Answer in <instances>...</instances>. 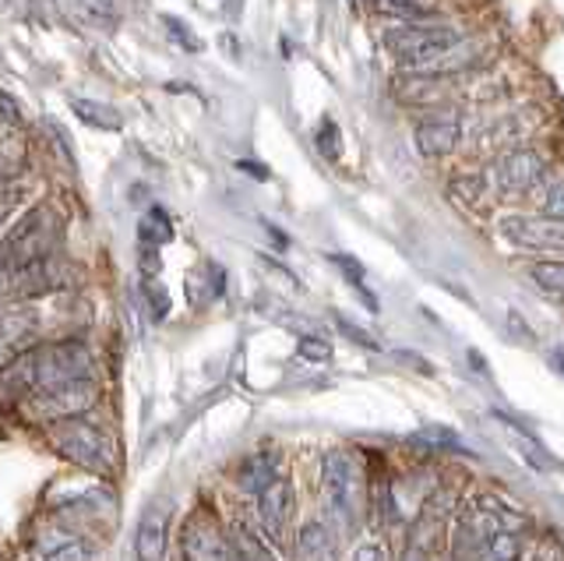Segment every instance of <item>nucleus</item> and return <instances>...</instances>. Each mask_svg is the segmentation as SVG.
<instances>
[{
	"label": "nucleus",
	"instance_id": "473e14b6",
	"mask_svg": "<svg viewBox=\"0 0 564 561\" xmlns=\"http://www.w3.org/2000/svg\"><path fill=\"white\" fill-rule=\"evenodd\" d=\"M349 561H388V551L381 540H360L357 548H352Z\"/></svg>",
	"mask_w": 564,
	"mask_h": 561
},
{
	"label": "nucleus",
	"instance_id": "f8f14e48",
	"mask_svg": "<svg viewBox=\"0 0 564 561\" xmlns=\"http://www.w3.org/2000/svg\"><path fill=\"white\" fill-rule=\"evenodd\" d=\"M501 237L511 240L522 251H561V223H551L543 216H505L501 219Z\"/></svg>",
	"mask_w": 564,
	"mask_h": 561
},
{
	"label": "nucleus",
	"instance_id": "4c0bfd02",
	"mask_svg": "<svg viewBox=\"0 0 564 561\" xmlns=\"http://www.w3.org/2000/svg\"><path fill=\"white\" fill-rule=\"evenodd\" d=\"M237 166H240L243 173H251V177H258V181H269V170H264L261 163H251V160H240Z\"/></svg>",
	"mask_w": 564,
	"mask_h": 561
},
{
	"label": "nucleus",
	"instance_id": "4468645a",
	"mask_svg": "<svg viewBox=\"0 0 564 561\" xmlns=\"http://www.w3.org/2000/svg\"><path fill=\"white\" fill-rule=\"evenodd\" d=\"M458 145H463V125H458V117L445 114V117H427L416 125V149L427 160L452 155Z\"/></svg>",
	"mask_w": 564,
	"mask_h": 561
},
{
	"label": "nucleus",
	"instance_id": "c85d7f7f",
	"mask_svg": "<svg viewBox=\"0 0 564 561\" xmlns=\"http://www.w3.org/2000/svg\"><path fill=\"white\" fill-rule=\"evenodd\" d=\"M18 202H22V184H0V230L14 216Z\"/></svg>",
	"mask_w": 564,
	"mask_h": 561
},
{
	"label": "nucleus",
	"instance_id": "7c9ffc66",
	"mask_svg": "<svg viewBox=\"0 0 564 561\" xmlns=\"http://www.w3.org/2000/svg\"><path fill=\"white\" fill-rule=\"evenodd\" d=\"M332 261L343 269V276L352 283V290H360V293H364V266H360V261H352L349 255H332ZM364 301H367V296H364Z\"/></svg>",
	"mask_w": 564,
	"mask_h": 561
},
{
	"label": "nucleus",
	"instance_id": "2f4dec72",
	"mask_svg": "<svg viewBox=\"0 0 564 561\" xmlns=\"http://www.w3.org/2000/svg\"><path fill=\"white\" fill-rule=\"evenodd\" d=\"M519 449L525 452V460L533 463L536 470H554V460L546 455V449L543 445H536L533 438H519Z\"/></svg>",
	"mask_w": 564,
	"mask_h": 561
},
{
	"label": "nucleus",
	"instance_id": "aec40b11",
	"mask_svg": "<svg viewBox=\"0 0 564 561\" xmlns=\"http://www.w3.org/2000/svg\"><path fill=\"white\" fill-rule=\"evenodd\" d=\"M70 110H75L78 120H85L88 128H99V131H120L123 128V117L106 107V103L96 99H70Z\"/></svg>",
	"mask_w": 564,
	"mask_h": 561
},
{
	"label": "nucleus",
	"instance_id": "cd10ccee",
	"mask_svg": "<svg viewBox=\"0 0 564 561\" xmlns=\"http://www.w3.org/2000/svg\"><path fill=\"white\" fill-rule=\"evenodd\" d=\"M300 357L314 360V364H325L332 357V346L322 336H304V339H300Z\"/></svg>",
	"mask_w": 564,
	"mask_h": 561
},
{
	"label": "nucleus",
	"instance_id": "7ed1b4c3",
	"mask_svg": "<svg viewBox=\"0 0 564 561\" xmlns=\"http://www.w3.org/2000/svg\"><path fill=\"white\" fill-rule=\"evenodd\" d=\"M43 438H46V445L70 466L93 473V477H113L117 449H113L110 431H106L96 417L82 413V417L57 420V424L43 428Z\"/></svg>",
	"mask_w": 564,
	"mask_h": 561
},
{
	"label": "nucleus",
	"instance_id": "c756f323",
	"mask_svg": "<svg viewBox=\"0 0 564 561\" xmlns=\"http://www.w3.org/2000/svg\"><path fill=\"white\" fill-rule=\"evenodd\" d=\"M82 4H85V8H88V14H93V19H99L106 29H110V25L120 19L117 0H82Z\"/></svg>",
	"mask_w": 564,
	"mask_h": 561
},
{
	"label": "nucleus",
	"instance_id": "f3484780",
	"mask_svg": "<svg viewBox=\"0 0 564 561\" xmlns=\"http://www.w3.org/2000/svg\"><path fill=\"white\" fill-rule=\"evenodd\" d=\"M279 473H282V455L251 452V455H243L240 466H237V487L243 490V495L254 498L264 484H272L279 477Z\"/></svg>",
	"mask_w": 564,
	"mask_h": 561
},
{
	"label": "nucleus",
	"instance_id": "423d86ee",
	"mask_svg": "<svg viewBox=\"0 0 564 561\" xmlns=\"http://www.w3.org/2000/svg\"><path fill=\"white\" fill-rule=\"evenodd\" d=\"M75 279H78L75 266H70L61 251H53V255H46L40 261H32V266L4 276V293L11 296V301H22V304L46 301V296L67 290Z\"/></svg>",
	"mask_w": 564,
	"mask_h": 561
},
{
	"label": "nucleus",
	"instance_id": "6e6552de",
	"mask_svg": "<svg viewBox=\"0 0 564 561\" xmlns=\"http://www.w3.org/2000/svg\"><path fill=\"white\" fill-rule=\"evenodd\" d=\"M290 519H293V484L286 473H279L272 484H264L254 495V526L275 551L290 548Z\"/></svg>",
	"mask_w": 564,
	"mask_h": 561
},
{
	"label": "nucleus",
	"instance_id": "39448f33",
	"mask_svg": "<svg viewBox=\"0 0 564 561\" xmlns=\"http://www.w3.org/2000/svg\"><path fill=\"white\" fill-rule=\"evenodd\" d=\"M99 399H102L99 378H75V381L53 385V389L25 399L22 407H18V413H22L29 424L46 428V424H57V420H67V417L93 413Z\"/></svg>",
	"mask_w": 564,
	"mask_h": 561
},
{
	"label": "nucleus",
	"instance_id": "ea45409f",
	"mask_svg": "<svg viewBox=\"0 0 564 561\" xmlns=\"http://www.w3.org/2000/svg\"><path fill=\"white\" fill-rule=\"evenodd\" d=\"M0 311H4V296H0Z\"/></svg>",
	"mask_w": 564,
	"mask_h": 561
},
{
	"label": "nucleus",
	"instance_id": "ddd939ff",
	"mask_svg": "<svg viewBox=\"0 0 564 561\" xmlns=\"http://www.w3.org/2000/svg\"><path fill=\"white\" fill-rule=\"evenodd\" d=\"M40 343V319L29 308L0 311V367L11 364L18 354Z\"/></svg>",
	"mask_w": 564,
	"mask_h": 561
},
{
	"label": "nucleus",
	"instance_id": "e433bc0d",
	"mask_svg": "<svg viewBox=\"0 0 564 561\" xmlns=\"http://www.w3.org/2000/svg\"><path fill=\"white\" fill-rule=\"evenodd\" d=\"M399 561H434V554H431V551H423V548H416V543H405V551H402Z\"/></svg>",
	"mask_w": 564,
	"mask_h": 561
},
{
	"label": "nucleus",
	"instance_id": "a878e982",
	"mask_svg": "<svg viewBox=\"0 0 564 561\" xmlns=\"http://www.w3.org/2000/svg\"><path fill=\"white\" fill-rule=\"evenodd\" d=\"M314 145L322 149V155L325 160H339V128H335V120H322V125H317V131H314Z\"/></svg>",
	"mask_w": 564,
	"mask_h": 561
},
{
	"label": "nucleus",
	"instance_id": "5701e85b",
	"mask_svg": "<svg viewBox=\"0 0 564 561\" xmlns=\"http://www.w3.org/2000/svg\"><path fill=\"white\" fill-rule=\"evenodd\" d=\"M370 8L388 14V19H399V22H423V19H431V8H423L420 0H370Z\"/></svg>",
	"mask_w": 564,
	"mask_h": 561
},
{
	"label": "nucleus",
	"instance_id": "20e7f679",
	"mask_svg": "<svg viewBox=\"0 0 564 561\" xmlns=\"http://www.w3.org/2000/svg\"><path fill=\"white\" fill-rule=\"evenodd\" d=\"M61 240V216L50 202L32 205L29 213L18 219L8 237L0 240V276H11L18 269L32 266L46 255L57 251Z\"/></svg>",
	"mask_w": 564,
	"mask_h": 561
},
{
	"label": "nucleus",
	"instance_id": "393cba45",
	"mask_svg": "<svg viewBox=\"0 0 564 561\" xmlns=\"http://www.w3.org/2000/svg\"><path fill=\"white\" fill-rule=\"evenodd\" d=\"M141 293H145L152 319H155V322H163L166 314H170V293H166V287L159 283V279H145V283H141Z\"/></svg>",
	"mask_w": 564,
	"mask_h": 561
},
{
	"label": "nucleus",
	"instance_id": "9b49d317",
	"mask_svg": "<svg viewBox=\"0 0 564 561\" xmlns=\"http://www.w3.org/2000/svg\"><path fill=\"white\" fill-rule=\"evenodd\" d=\"M170 519H173V505L166 498H155L145 505L134 530V561H166Z\"/></svg>",
	"mask_w": 564,
	"mask_h": 561
},
{
	"label": "nucleus",
	"instance_id": "2eb2a0df",
	"mask_svg": "<svg viewBox=\"0 0 564 561\" xmlns=\"http://www.w3.org/2000/svg\"><path fill=\"white\" fill-rule=\"evenodd\" d=\"M293 561H339V537L325 519H311L300 526L296 540H290Z\"/></svg>",
	"mask_w": 564,
	"mask_h": 561
},
{
	"label": "nucleus",
	"instance_id": "c9c22d12",
	"mask_svg": "<svg viewBox=\"0 0 564 561\" xmlns=\"http://www.w3.org/2000/svg\"><path fill=\"white\" fill-rule=\"evenodd\" d=\"M335 325H339L343 332H346V336L352 339V343H357V346H370V349H378V343L375 339H370L367 336V332L364 328H357V325H349V322H343V319H335Z\"/></svg>",
	"mask_w": 564,
	"mask_h": 561
},
{
	"label": "nucleus",
	"instance_id": "f257e3e1",
	"mask_svg": "<svg viewBox=\"0 0 564 561\" xmlns=\"http://www.w3.org/2000/svg\"><path fill=\"white\" fill-rule=\"evenodd\" d=\"M75 378H99V360L93 343L85 336L40 339L25 354H18L11 364L0 367V402L22 407L25 399Z\"/></svg>",
	"mask_w": 564,
	"mask_h": 561
},
{
	"label": "nucleus",
	"instance_id": "72a5a7b5",
	"mask_svg": "<svg viewBox=\"0 0 564 561\" xmlns=\"http://www.w3.org/2000/svg\"><path fill=\"white\" fill-rule=\"evenodd\" d=\"M0 120H4L8 128H22L25 125L22 107H18V99L8 96V93H0Z\"/></svg>",
	"mask_w": 564,
	"mask_h": 561
},
{
	"label": "nucleus",
	"instance_id": "b1692460",
	"mask_svg": "<svg viewBox=\"0 0 564 561\" xmlns=\"http://www.w3.org/2000/svg\"><path fill=\"white\" fill-rule=\"evenodd\" d=\"M163 25H166V32H170V40L184 50V54H202V40L194 36L191 32V25L184 22V19H173V14H163Z\"/></svg>",
	"mask_w": 564,
	"mask_h": 561
},
{
	"label": "nucleus",
	"instance_id": "bb28decb",
	"mask_svg": "<svg viewBox=\"0 0 564 561\" xmlns=\"http://www.w3.org/2000/svg\"><path fill=\"white\" fill-rule=\"evenodd\" d=\"M540 216L551 219V223H561V181L554 177L551 184H546L543 198H540Z\"/></svg>",
	"mask_w": 564,
	"mask_h": 561
},
{
	"label": "nucleus",
	"instance_id": "6ab92c4d",
	"mask_svg": "<svg viewBox=\"0 0 564 561\" xmlns=\"http://www.w3.org/2000/svg\"><path fill=\"white\" fill-rule=\"evenodd\" d=\"M522 548H525L522 530H498L469 554V561H519Z\"/></svg>",
	"mask_w": 564,
	"mask_h": 561
},
{
	"label": "nucleus",
	"instance_id": "f03ea898",
	"mask_svg": "<svg viewBox=\"0 0 564 561\" xmlns=\"http://www.w3.org/2000/svg\"><path fill=\"white\" fill-rule=\"evenodd\" d=\"M317 484H322L325 522L335 537H357L367 522L370 487L364 481V470L349 449H332L317 463Z\"/></svg>",
	"mask_w": 564,
	"mask_h": 561
},
{
	"label": "nucleus",
	"instance_id": "0eeeda50",
	"mask_svg": "<svg viewBox=\"0 0 564 561\" xmlns=\"http://www.w3.org/2000/svg\"><path fill=\"white\" fill-rule=\"evenodd\" d=\"M384 46L399 64L423 67L445 57L452 46H458V32L445 25H399L392 32H384Z\"/></svg>",
	"mask_w": 564,
	"mask_h": 561
},
{
	"label": "nucleus",
	"instance_id": "412c9836",
	"mask_svg": "<svg viewBox=\"0 0 564 561\" xmlns=\"http://www.w3.org/2000/svg\"><path fill=\"white\" fill-rule=\"evenodd\" d=\"M529 283H533L540 293L546 296H561V287H564V266H561V258H536V261H529Z\"/></svg>",
	"mask_w": 564,
	"mask_h": 561
},
{
	"label": "nucleus",
	"instance_id": "1a4fd4ad",
	"mask_svg": "<svg viewBox=\"0 0 564 561\" xmlns=\"http://www.w3.org/2000/svg\"><path fill=\"white\" fill-rule=\"evenodd\" d=\"M181 554H184V561H237L223 519L212 516L208 508H198V513L184 522Z\"/></svg>",
	"mask_w": 564,
	"mask_h": 561
},
{
	"label": "nucleus",
	"instance_id": "f704fd0d",
	"mask_svg": "<svg viewBox=\"0 0 564 561\" xmlns=\"http://www.w3.org/2000/svg\"><path fill=\"white\" fill-rule=\"evenodd\" d=\"M452 187H455L466 202H480V195L487 191V181H484V177H458Z\"/></svg>",
	"mask_w": 564,
	"mask_h": 561
},
{
	"label": "nucleus",
	"instance_id": "9d476101",
	"mask_svg": "<svg viewBox=\"0 0 564 561\" xmlns=\"http://www.w3.org/2000/svg\"><path fill=\"white\" fill-rule=\"evenodd\" d=\"M490 181L505 198H525V195H533L536 187L543 191L546 163H543V155L533 149H511L501 155L498 163H494Z\"/></svg>",
	"mask_w": 564,
	"mask_h": 561
},
{
	"label": "nucleus",
	"instance_id": "dca6fc26",
	"mask_svg": "<svg viewBox=\"0 0 564 561\" xmlns=\"http://www.w3.org/2000/svg\"><path fill=\"white\" fill-rule=\"evenodd\" d=\"M223 526H226L229 543H234L237 561H279V551L258 533V526L251 519H240L237 516V519H229Z\"/></svg>",
	"mask_w": 564,
	"mask_h": 561
},
{
	"label": "nucleus",
	"instance_id": "4be33fe9",
	"mask_svg": "<svg viewBox=\"0 0 564 561\" xmlns=\"http://www.w3.org/2000/svg\"><path fill=\"white\" fill-rule=\"evenodd\" d=\"M138 240L145 244V248H163V244L173 240V219L159 205H152L145 219L138 223Z\"/></svg>",
	"mask_w": 564,
	"mask_h": 561
},
{
	"label": "nucleus",
	"instance_id": "a211bd4d",
	"mask_svg": "<svg viewBox=\"0 0 564 561\" xmlns=\"http://www.w3.org/2000/svg\"><path fill=\"white\" fill-rule=\"evenodd\" d=\"M35 548H40L43 561H88V543L78 533H67V530H40L35 533Z\"/></svg>",
	"mask_w": 564,
	"mask_h": 561
},
{
	"label": "nucleus",
	"instance_id": "58836bf2",
	"mask_svg": "<svg viewBox=\"0 0 564 561\" xmlns=\"http://www.w3.org/2000/svg\"><path fill=\"white\" fill-rule=\"evenodd\" d=\"M434 561H455V558H448V554H441V558H434Z\"/></svg>",
	"mask_w": 564,
	"mask_h": 561
}]
</instances>
